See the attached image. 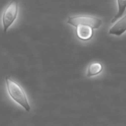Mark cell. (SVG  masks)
I'll use <instances>...</instances> for the list:
<instances>
[{
	"mask_svg": "<svg viewBox=\"0 0 126 126\" xmlns=\"http://www.w3.org/2000/svg\"><path fill=\"white\" fill-rule=\"evenodd\" d=\"M18 13V2L12 1L5 9L2 14V25L4 32L6 33L10 26L13 23Z\"/></svg>",
	"mask_w": 126,
	"mask_h": 126,
	"instance_id": "obj_3",
	"label": "cell"
},
{
	"mask_svg": "<svg viewBox=\"0 0 126 126\" xmlns=\"http://www.w3.org/2000/svg\"><path fill=\"white\" fill-rule=\"evenodd\" d=\"M126 32V15L120 20H119L112 27L109 29V34L113 35L119 36L122 35Z\"/></svg>",
	"mask_w": 126,
	"mask_h": 126,
	"instance_id": "obj_4",
	"label": "cell"
},
{
	"mask_svg": "<svg viewBox=\"0 0 126 126\" xmlns=\"http://www.w3.org/2000/svg\"><path fill=\"white\" fill-rule=\"evenodd\" d=\"M76 34L78 38L83 41H87L91 39L93 34L92 28L88 26L79 25L76 27Z\"/></svg>",
	"mask_w": 126,
	"mask_h": 126,
	"instance_id": "obj_5",
	"label": "cell"
},
{
	"mask_svg": "<svg viewBox=\"0 0 126 126\" xmlns=\"http://www.w3.org/2000/svg\"><path fill=\"white\" fill-rule=\"evenodd\" d=\"M67 23L75 27L79 25L88 26L92 29H96L101 25L102 21L96 17L83 16L69 17Z\"/></svg>",
	"mask_w": 126,
	"mask_h": 126,
	"instance_id": "obj_2",
	"label": "cell"
},
{
	"mask_svg": "<svg viewBox=\"0 0 126 126\" xmlns=\"http://www.w3.org/2000/svg\"><path fill=\"white\" fill-rule=\"evenodd\" d=\"M6 82L9 95L12 99L23 107L27 111H29L30 110V107L27 95L22 87L10 78H6Z\"/></svg>",
	"mask_w": 126,
	"mask_h": 126,
	"instance_id": "obj_1",
	"label": "cell"
},
{
	"mask_svg": "<svg viewBox=\"0 0 126 126\" xmlns=\"http://www.w3.org/2000/svg\"><path fill=\"white\" fill-rule=\"evenodd\" d=\"M117 2L118 4V12L112 19L111 22V23H114L117 20L121 18L124 13L125 10L126 9V1H119V0L117 1Z\"/></svg>",
	"mask_w": 126,
	"mask_h": 126,
	"instance_id": "obj_7",
	"label": "cell"
},
{
	"mask_svg": "<svg viewBox=\"0 0 126 126\" xmlns=\"http://www.w3.org/2000/svg\"><path fill=\"white\" fill-rule=\"evenodd\" d=\"M102 65L98 62H93L90 64L88 68L87 71V77H91V76H96L102 71Z\"/></svg>",
	"mask_w": 126,
	"mask_h": 126,
	"instance_id": "obj_6",
	"label": "cell"
}]
</instances>
